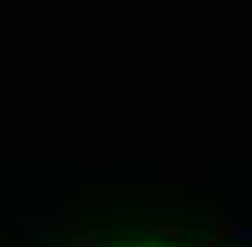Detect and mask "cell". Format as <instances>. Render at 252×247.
<instances>
[{
	"label": "cell",
	"mask_w": 252,
	"mask_h": 247,
	"mask_svg": "<svg viewBox=\"0 0 252 247\" xmlns=\"http://www.w3.org/2000/svg\"><path fill=\"white\" fill-rule=\"evenodd\" d=\"M44 247H52V243H44Z\"/></svg>",
	"instance_id": "7"
},
{
	"label": "cell",
	"mask_w": 252,
	"mask_h": 247,
	"mask_svg": "<svg viewBox=\"0 0 252 247\" xmlns=\"http://www.w3.org/2000/svg\"><path fill=\"white\" fill-rule=\"evenodd\" d=\"M74 247H109V239H100V234H74Z\"/></svg>",
	"instance_id": "5"
},
{
	"label": "cell",
	"mask_w": 252,
	"mask_h": 247,
	"mask_svg": "<svg viewBox=\"0 0 252 247\" xmlns=\"http://www.w3.org/2000/svg\"><path fill=\"white\" fill-rule=\"evenodd\" d=\"M9 234H13V239H22L26 247L52 243V225H48V221H35V217H13V221H9Z\"/></svg>",
	"instance_id": "1"
},
{
	"label": "cell",
	"mask_w": 252,
	"mask_h": 247,
	"mask_svg": "<svg viewBox=\"0 0 252 247\" xmlns=\"http://www.w3.org/2000/svg\"><path fill=\"white\" fill-rule=\"evenodd\" d=\"M148 187H157V191H161V187H170V191H174V187H183V178H178V173H152Z\"/></svg>",
	"instance_id": "4"
},
{
	"label": "cell",
	"mask_w": 252,
	"mask_h": 247,
	"mask_svg": "<svg viewBox=\"0 0 252 247\" xmlns=\"http://www.w3.org/2000/svg\"><path fill=\"white\" fill-rule=\"evenodd\" d=\"M200 247H226V243H222L218 234H209V239H200Z\"/></svg>",
	"instance_id": "6"
},
{
	"label": "cell",
	"mask_w": 252,
	"mask_h": 247,
	"mask_svg": "<svg viewBox=\"0 0 252 247\" xmlns=\"http://www.w3.org/2000/svg\"><path fill=\"white\" fill-rule=\"evenodd\" d=\"M44 221H48L52 230H78V213H74V204L65 199V204H61L57 213H48V217H44Z\"/></svg>",
	"instance_id": "2"
},
{
	"label": "cell",
	"mask_w": 252,
	"mask_h": 247,
	"mask_svg": "<svg viewBox=\"0 0 252 247\" xmlns=\"http://www.w3.org/2000/svg\"><path fill=\"white\" fill-rule=\"evenodd\" d=\"M148 230H157L165 243H178V239H183V221H178V217H157Z\"/></svg>",
	"instance_id": "3"
}]
</instances>
